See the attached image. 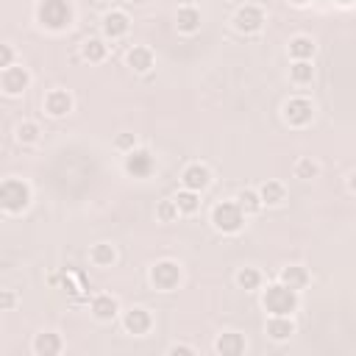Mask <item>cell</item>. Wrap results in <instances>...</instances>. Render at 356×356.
<instances>
[{
  "label": "cell",
  "instance_id": "cell-19",
  "mask_svg": "<svg viewBox=\"0 0 356 356\" xmlns=\"http://www.w3.org/2000/svg\"><path fill=\"white\" fill-rule=\"evenodd\" d=\"M278 281H281L284 286L295 289V292H303V289L309 286L312 275H309V270H306L303 264H286V267H281V273H278Z\"/></svg>",
  "mask_w": 356,
  "mask_h": 356
},
{
  "label": "cell",
  "instance_id": "cell-22",
  "mask_svg": "<svg viewBox=\"0 0 356 356\" xmlns=\"http://www.w3.org/2000/svg\"><path fill=\"white\" fill-rule=\"evenodd\" d=\"M259 197H261V206H267V209H275V206H281L284 200H286V186L281 184V181H264L259 189Z\"/></svg>",
  "mask_w": 356,
  "mask_h": 356
},
{
  "label": "cell",
  "instance_id": "cell-4",
  "mask_svg": "<svg viewBox=\"0 0 356 356\" xmlns=\"http://www.w3.org/2000/svg\"><path fill=\"white\" fill-rule=\"evenodd\" d=\"M261 306L267 314H295L300 306V292L284 286L281 281L267 284V289H261Z\"/></svg>",
  "mask_w": 356,
  "mask_h": 356
},
{
  "label": "cell",
  "instance_id": "cell-11",
  "mask_svg": "<svg viewBox=\"0 0 356 356\" xmlns=\"http://www.w3.org/2000/svg\"><path fill=\"white\" fill-rule=\"evenodd\" d=\"M120 320H122V328L134 337H145L153 328V314L145 306H131V309L120 312Z\"/></svg>",
  "mask_w": 356,
  "mask_h": 356
},
{
  "label": "cell",
  "instance_id": "cell-21",
  "mask_svg": "<svg viewBox=\"0 0 356 356\" xmlns=\"http://www.w3.org/2000/svg\"><path fill=\"white\" fill-rule=\"evenodd\" d=\"M81 58L89 64H103L108 58V42L103 36H89L81 42Z\"/></svg>",
  "mask_w": 356,
  "mask_h": 356
},
{
  "label": "cell",
  "instance_id": "cell-35",
  "mask_svg": "<svg viewBox=\"0 0 356 356\" xmlns=\"http://www.w3.org/2000/svg\"><path fill=\"white\" fill-rule=\"evenodd\" d=\"M167 353H170V356H178V353H186V356H195L197 350H195L192 345H184V342H175V345H170V348H167Z\"/></svg>",
  "mask_w": 356,
  "mask_h": 356
},
{
  "label": "cell",
  "instance_id": "cell-29",
  "mask_svg": "<svg viewBox=\"0 0 356 356\" xmlns=\"http://www.w3.org/2000/svg\"><path fill=\"white\" fill-rule=\"evenodd\" d=\"M234 200L239 203V209H242L248 217H253V214H259V211L264 209V206H261V197H259V192H256V189H250V186H248V189H239Z\"/></svg>",
  "mask_w": 356,
  "mask_h": 356
},
{
  "label": "cell",
  "instance_id": "cell-37",
  "mask_svg": "<svg viewBox=\"0 0 356 356\" xmlns=\"http://www.w3.org/2000/svg\"><path fill=\"white\" fill-rule=\"evenodd\" d=\"M337 3H339V6H345V8H348V6H353V0H337Z\"/></svg>",
  "mask_w": 356,
  "mask_h": 356
},
{
  "label": "cell",
  "instance_id": "cell-3",
  "mask_svg": "<svg viewBox=\"0 0 356 356\" xmlns=\"http://www.w3.org/2000/svg\"><path fill=\"white\" fill-rule=\"evenodd\" d=\"M211 228L217 231V234H222V236H236L242 228H245V222H248V214L239 209V203L236 200H220V203H214L211 206Z\"/></svg>",
  "mask_w": 356,
  "mask_h": 356
},
{
  "label": "cell",
  "instance_id": "cell-7",
  "mask_svg": "<svg viewBox=\"0 0 356 356\" xmlns=\"http://www.w3.org/2000/svg\"><path fill=\"white\" fill-rule=\"evenodd\" d=\"M31 81H33L31 70L22 67V64H17V61L0 70V92H3L6 97H19V95H25L28 86H31Z\"/></svg>",
  "mask_w": 356,
  "mask_h": 356
},
{
  "label": "cell",
  "instance_id": "cell-25",
  "mask_svg": "<svg viewBox=\"0 0 356 356\" xmlns=\"http://www.w3.org/2000/svg\"><path fill=\"white\" fill-rule=\"evenodd\" d=\"M14 139H17L22 147L36 145V142L42 139V128H39V122H33V120H22V122H17V125H14Z\"/></svg>",
  "mask_w": 356,
  "mask_h": 356
},
{
  "label": "cell",
  "instance_id": "cell-33",
  "mask_svg": "<svg viewBox=\"0 0 356 356\" xmlns=\"http://www.w3.org/2000/svg\"><path fill=\"white\" fill-rule=\"evenodd\" d=\"M17 303H19V295L14 289H0V312H11L17 309Z\"/></svg>",
  "mask_w": 356,
  "mask_h": 356
},
{
  "label": "cell",
  "instance_id": "cell-20",
  "mask_svg": "<svg viewBox=\"0 0 356 356\" xmlns=\"http://www.w3.org/2000/svg\"><path fill=\"white\" fill-rule=\"evenodd\" d=\"M31 348H33L36 356H58V353L64 350V339H61V334H56V331H42V334L33 337Z\"/></svg>",
  "mask_w": 356,
  "mask_h": 356
},
{
  "label": "cell",
  "instance_id": "cell-13",
  "mask_svg": "<svg viewBox=\"0 0 356 356\" xmlns=\"http://www.w3.org/2000/svg\"><path fill=\"white\" fill-rule=\"evenodd\" d=\"M89 312L97 323H114L120 317V300L111 295V292H97L92 300H89Z\"/></svg>",
  "mask_w": 356,
  "mask_h": 356
},
{
  "label": "cell",
  "instance_id": "cell-14",
  "mask_svg": "<svg viewBox=\"0 0 356 356\" xmlns=\"http://www.w3.org/2000/svg\"><path fill=\"white\" fill-rule=\"evenodd\" d=\"M42 108H44L47 117L61 120V117H67L75 108V100H72V95L67 89H50L44 95V100H42Z\"/></svg>",
  "mask_w": 356,
  "mask_h": 356
},
{
  "label": "cell",
  "instance_id": "cell-2",
  "mask_svg": "<svg viewBox=\"0 0 356 356\" xmlns=\"http://www.w3.org/2000/svg\"><path fill=\"white\" fill-rule=\"evenodd\" d=\"M33 200V192H31V184L17 178V175H8L0 181V211L3 214H22L28 211Z\"/></svg>",
  "mask_w": 356,
  "mask_h": 356
},
{
  "label": "cell",
  "instance_id": "cell-30",
  "mask_svg": "<svg viewBox=\"0 0 356 356\" xmlns=\"http://www.w3.org/2000/svg\"><path fill=\"white\" fill-rule=\"evenodd\" d=\"M292 175L300 178V181H312L320 175V164L312 159V156H300L295 164H292Z\"/></svg>",
  "mask_w": 356,
  "mask_h": 356
},
{
  "label": "cell",
  "instance_id": "cell-17",
  "mask_svg": "<svg viewBox=\"0 0 356 356\" xmlns=\"http://www.w3.org/2000/svg\"><path fill=\"white\" fill-rule=\"evenodd\" d=\"M200 22H203L200 8H197V6H192V3H186V6H181V8L175 11V28H178V33L192 36V33H197V31H200Z\"/></svg>",
  "mask_w": 356,
  "mask_h": 356
},
{
  "label": "cell",
  "instance_id": "cell-28",
  "mask_svg": "<svg viewBox=\"0 0 356 356\" xmlns=\"http://www.w3.org/2000/svg\"><path fill=\"white\" fill-rule=\"evenodd\" d=\"M172 203H175V209H178V214H195L197 209H200V192H192V189H178L175 195H172Z\"/></svg>",
  "mask_w": 356,
  "mask_h": 356
},
{
  "label": "cell",
  "instance_id": "cell-9",
  "mask_svg": "<svg viewBox=\"0 0 356 356\" xmlns=\"http://www.w3.org/2000/svg\"><path fill=\"white\" fill-rule=\"evenodd\" d=\"M100 31H103V39H106V42H120V39H125L128 31H131V17H128V11H122V8L106 11L103 19H100Z\"/></svg>",
  "mask_w": 356,
  "mask_h": 356
},
{
  "label": "cell",
  "instance_id": "cell-6",
  "mask_svg": "<svg viewBox=\"0 0 356 356\" xmlns=\"http://www.w3.org/2000/svg\"><path fill=\"white\" fill-rule=\"evenodd\" d=\"M147 278H150V286H153V289H159V292H172V289H178V284H181V278H184V270H181V264L172 261V259H159V261L150 267Z\"/></svg>",
  "mask_w": 356,
  "mask_h": 356
},
{
  "label": "cell",
  "instance_id": "cell-16",
  "mask_svg": "<svg viewBox=\"0 0 356 356\" xmlns=\"http://www.w3.org/2000/svg\"><path fill=\"white\" fill-rule=\"evenodd\" d=\"M264 331L273 342H286L298 331V325H295L292 314H270L267 323H264Z\"/></svg>",
  "mask_w": 356,
  "mask_h": 356
},
{
  "label": "cell",
  "instance_id": "cell-5",
  "mask_svg": "<svg viewBox=\"0 0 356 356\" xmlns=\"http://www.w3.org/2000/svg\"><path fill=\"white\" fill-rule=\"evenodd\" d=\"M264 22H267V14H264V8L256 6V3H242V6L231 14V25H234V31L242 33V36H256V33H261Z\"/></svg>",
  "mask_w": 356,
  "mask_h": 356
},
{
  "label": "cell",
  "instance_id": "cell-36",
  "mask_svg": "<svg viewBox=\"0 0 356 356\" xmlns=\"http://www.w3.org/2000/svg\"><path fill=\"white\" fill-rule=\"evenodd\" d=\"M286 3H289V6H295V8H306L312 0H286Z\"/></svg>",
  "mask_w": 356,
  "mask_h": 356
},
{
  "label": "cell",
  "instance_id": "cell-23",
  "mask_svg": "<svg viewBox=\"0 0 356 356\" xmlns=\"http://www.w3.org/2000/svg\"><path fill=\"white\" fill-rule=\"evenodd\" d=\"M286 53H289V58L292 61H298V58H314V53H317V44H314V39L312 36H306V33H298V36H292L289 39V44H286Z\"/></svg>",
  "mask_w": 356,
  "mask_h": 356
},
{
  "label": "cell",
  "instance_id": "cell-34",
  "mask_svg": "<svg viewBox=\"0 0 356 356\" xmlns=\"http://www.w3.org/2000/svg\"><path fill=\"white\" fill-rule=\"evenodd\" d=\"M14 61H17V50L8 42H0V70L8 67V64H14Z\"/></svg>",
  "mask_w": 356,
  "mask_h": 356
},
{
  "label": "cell",
  "instance_id": "cell-10",
  "mask_svg": "<svg viewBox=\"0 0 356 356\" xmlns=\"http://www.w3.org/2000/svg\"><path fill=\"white\" fill-rule=\"evenodd\" d=\"M211 170H209V164H203V161H192V164H186L184 170H181V186L184 189H192V192H206L209 186H211Z\"/></svg>",
  "mask_w": 356,
  "mask_h": 356
},
{
  "label": "cell",
  "instance_id": "cell-12",
  "mask_svg": "<svg viewBox=\"0 0 356 356\" xmlns=\"http://www.w3.org/2000/svg\"><path fill=\"white\" fill-rule=\"evenodd\" d=\"M156 170V161H153V153L147 147H134L125 153V172L134 175V178H150V172Z\"/></svg>",
  "mask_w": 356,
  "mask_h": 356
},
{
  "label": "cell",
  "instance_id": "cell-15",
  "mask_svg": "<svg viewBox=\"0 0 356 356\" xmlns=\"http://www.w3.org/2000/svg\"><path fill=\"white\" fill-rule=\"evenodd\" d=\"M125 64H128L136 75H147V72L156 67V53H153L147 44H134V47L125 53Z\"/></svg>",
  "mask_w": 356,
  "mask_h": 356
},
{
  "label": "cell",
  "instance_id": "cell-31",
  "mask_svg": "<svg viewBox=\"0 0 356 356\" xmlns=\"http://www.w3.org/2000/svg\"><path fill=\"white\" fill-rule=\"evenodd\" d=\"M178 217H181V214H178V209H175L172 197L159 200V206H156V220H159V222H175Z\"/></svg>",
  "mask_w": 356,
  "mask_h": 356
},
{
  "label": "cell",
  "instance_id": "cell-8",
  "mask_svg": "<svg viewBox=\"0 0 356 356\" xmlns=\"http://www.w3.org/2000/svg\"><path fill=\"white\" fill-rule=\"evenodd\" d=\"M281 117L289 128H306L314 120V103L303 95H295L281 106Z\"/></svg>",
  "mask_w": 356,
  "mask_h": 356
},
{
  "label": "cell",
  "instance_id": "cell-1",
  "mask_svg": "<svg viewBox=\"0 0 356 356\" xmlns=\"http://www.w3.org/2000/svg\"><path fill=\"white\" fill-rule=\"evenodd\" d=\"M36 19L42 28H47L53 33L70 31L75 22V6H72V0H42L36 6Z\"/></svg>",
  "mask_w": 356,
  "mask_h": 356
},
{
  "label": "cell",
  "instance_id": "cell-32",
  "mask_svg": "<svg viewBox=\"0 0 356 356\" xmlns=\"http://www.w3.org/2000/svg\"><path fill=\"white\" fill-rule=\"evenodd\" d=\"M139 142H136V136L134 134H128V131H122V134H117L114 136V147L117 150H122V153H128V150H134Z\"/></svg>",
  "mask_w": 356,
  "mask_h": 356
},
{
  "label": "cell",
  "instance_id": "cell-26",
  "mask_svg": "<svg viewBox=\"0 0 356 356\" xmlns=\"http://www.w3.org/2000/svg\"><path fill=\"white\" fill-rule=\"evenodd\" d=\"M234 278H236V286L245 289V292H256V289H261V281H264L261 270H259V267H250V264L239 267Z\"/></svg>",
  "mask_w": 356,
  "mask_h": 356
},
{
  "label": "cell",
  "instance_id": "cell-24",
  "mask_svg": "<svg viewBox=\"0 0 356 356\" xmlns=\"http://www.w3.org/2000/svg\"><path fill=\"white\" fill-rule=\"evenodd\" d=\"M89 261H92L95 267H100V270L114 267V261H117V248H114L111 242H95V245L89 248Z\"/></svg>",
  "mask_w": 356,
  "mask_h": 356
},
{
  "label": "cell",
  "instance_id": "cell-18",
  "mask_svg": "<svg viewBox=\"0 0 356 356\" xmlns=\"http://www.w3.org/2000/svg\"><path fill=\"white\" fill-rule=\"evenodd\" d=\"M245 350H248V342L236 331H222L214 339V353H220V356H242Z\"/></svg>",
  "mask_w": 356,
  "mask_h": 356
},
{
  "label": "cell",
  "instance_id": "cell-38",
  "mask_svg": "<svg viewBox=\"0 0 356 356\" xmlns=\"http://www.w3.org/2000/svg\"><path fill=\"white\" fill-rule=\"evenodd\" d=\"M136 3H145V0H136Z\"/></svg>",
  "mask_w": 356,
  "mask_h": 356
},
{
  "label": "cell",
  "instance_id": "cell-27",
  "mask_svg": "<svg viewBox=\"0 0 356 356\" xmlns=\"http://www.w3.org/2000/svg\"><path fill=\"white\" fill-rule=\"evenodd\" d=\"M289 81L295 86H309L314 81V64L309 58H298L289 64Z\"/></svg>",
  "mask_w": 356,
  "mask_h": 356
}]
</instances>
